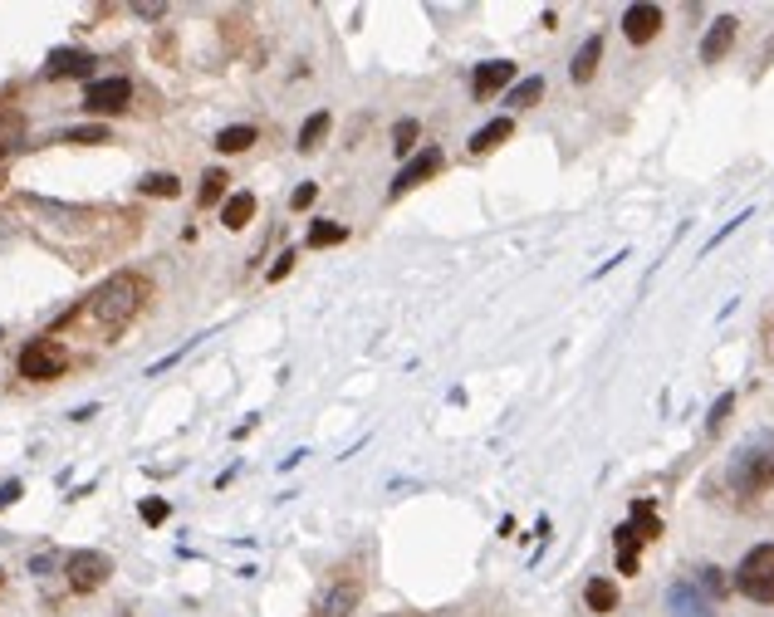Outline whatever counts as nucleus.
I'll return each mask as SVG.
<instances>
[{
  "mask_svg": "<svg viewBox=\"0 0 774 617\" xmlns=\"http://www.w3.org/2000/svg\"><path fill=\"white\" fill-rule=\"evenodd\" d=\"M143 299H147V280L123 270V274H113L108 284H98V289L84 299V309H74L64 319V329H69V323H94L98 338H113V333H123L127 323H133V313L143 309Z\"/></svg>",
  "mask_w": 774,
  "mask_h": 617,
  "instance_id": "obj_1",
  "label": "nucleus"
},
{
  "mask_svg": "<svg viewBox=\"0 0 774 617\" xmlns=\"http://www.w3.org/2000/svg\"><path fill=\"white\" fill-rule=\"evenodd\" d=\"M725 485L735 495H764L774 485V431H750L725 460Z\"/></svg>",
  "mask_w": 774,
  "mask_h": 617,
  "instance_id": "obj_2",
  "label": "nucleus"
},
{
  "mask_svg": "<svg viewBox=\"0 0 774 617\" xmlns=\"http://www.w3.org/2000/svg\"><path fill=\"white\" fill-rule=\"evenodd\" d=\"M735 588H740L750 603H774V544H760L740 558L735 568Z\"/></svg>",
  "mask_w": 774,
  "mask_h": 617,
  "instance_id": "obj_3",
  "label": "nucleus"
},
{
  "mask_svg": "<svg viewBox=\"0 0 774 617\" xmlns=\"http://www.w3.org/2000/svg\"><path fill=\"white\" fill-rule=\"evenodd\" d=\"M64 362H69L64 343H59L54 333H45V338H29L25 348H20V378L49 382V378H59V372H64Z\"/></svg>",
  "mask_w": 774,
  "mask_h": 617,
  "instance_id": "obj_4",
  "label": "nucleus"
},
{
  "mask_svg": "<svg viewBox=\"0 0 774 617\" xmlns=\"http://www.w3.org/2000/svg\"><path fill=\"white\" fill-rule=\"evenodd\" d=\"M108 573H113V558L98 554V548H74V554L64 558V578H69L74 593H94V588H103Z\"/></svg>",
  "mask_w": 774,
  "mask_h": 617,
  "instance_id": "obj_5",
  "label": "nucleus"
},
{
  "mask_svg": "<svg viewBox=\"0 0 774 617\" xmlns=\"http://www.w3.org/2000/svg\"><path fill=\"white\" fill-rule=\"evenodd\" d=\"M127 98H133V84H127L123 74L94 78V84L84 88V108H88V113H123Z\"/></svg>",
  "mask_w": 774,
  "mask_h": 617,
  "instance_id": "obj_6",
  "label": "nucleus"
},
{
  "mask_svg": "<svg viewBox=\"0 0 774 617\" xmlns=\"http://www.w3.org/2000/svg\"><path fill=\"white\" fill-rule=\"evenodd\" d=\"M666 617H715V603L691 583V578H676L666 588Z\"/></svg>",
  "mask_w": 774,
  "mask_h": 617,
  "instance_id": "obj_7",
  "label": "nucleus"
},
{
  "mask_svg": "<svg viewBox=\"0 0 774 617\" xmlns=\"http://www.w3.org/2000/svg\"><path fill=\"white\" fill-rule=\"evenodd\" d=\"M441 172V147H421L411 162H402V172L392 176V191L387 196H402V191H411V186H421L427 176H436Z\"/></svg>",
  "mask_w": 774,
  "mask_h": 617,
  "instance_id": "obj_8",
  "label": "nucleus"
},
{
  "mask_svg": "<svg viewBox=\"0 0 774 617\" xmlns=\"http://www.w3.org/2000/svg\"><path fill=\"white\" fill-rule=\"evenodd\" d=\"M656 29H662V5H627L623 10V35L632 39V45L656 39Z\"/></svg>",
  "mask_w": 774,
  "mask_h": 617,
  "instance_id": "obj_9",
  "label": "nucleus"
},
{
  "mask_svg": "<svg viewBox=\"0 0 774 617\" xmlns=\"http://www.w3.org/2000/svg\"><path fill=\"white\" fill-rule=\"evenodd\" d=\"M94 74V54L88 49H54L45 59V78H84Z\"/></svg>",
  "mask_w": 774,
  "mask_h": 617,
  "instance_id": "obj_10",
  "label": "nucleus"
},
{
  "mask_svg": "<svg viewBox=\"0 0 774 617\" xmlns=\"http://www.w3.org/2000/svg\"><path fill=\"white\" fill-rule=\"evenodd\" d=\"M730 45H735V15H721L701 39V64H721L730 54Z\"/></svg>",
  "mask_w": 774,
  "mask_h": 617,
  "instance_id": "obj_11",
  "label": "nucleus"
},
{
  "mask_svg": "<svg viewBox=\"0 0 774 617\" xmlns=\"http://www.w3.org/2000/svg\"><path fill=\"white\" fill-rule=\"evenodd\" d=\"M509 78H515V64H509V59H490V64L476 69L470 88H476V98H485V93H495V88H505Z\"/></svg>",
  "mask_w": 774,
  "mask_h": 617,
  "instance_id": "obj_12",
  "label": "nucleus"
},
{
  "mask_svg": "<svg viewBox=\"0 0 774 617\" xmlns=\"http://www.w3.org/2000/svg\"><path fill=\"white\" fill-rule=\"evenodd\" d=\"M358 597H363V588H358V583H338V588H329V593H323V603H319V617H348L353 607H358Z\"/></svg>",
  "mask_w": 774,
  "mask_h": 617,
  "instance_id": "obj_13",
  "label": "nucleus"
},
{
  "mask_svg": "<svg viewBox=\"0 0 774 617\" xmlns=\"http://www.w3.org/2000/svg\"><path fill=\"white\" fill-rule=\"evenodd\" d=\"M598 59H603V35H588L583 45H578V54H574V84H588V78L598 74Z\"/></svg>",
  "mask_w": 774,
  "mask_h": 617,
  "instance_id": "obj_14",
  "label": "nucleus"
},
{
  "mask_svg": "<svg viewBox=\"0 0 774 617\" xmlns=\"http://www.w3.org/2000/svg\"><path fill=\"white\" fill-rule=\"evenodd\" d=\"M250 215H255V191H235L231 201L221 206V225H225V231H245Z\"/></svg>",
  "mask_w": 774,
  "mask_h": 617,
  "instance_id": "obj_15",
  "label": "nucleus"
},
{
  "mask_svg": "<svg viewBox=\"0 0 774 617\" xmlns=\"http://www.w3.org/2000/svg\"><path fill=\"white\" fill-rule=\"evenodd\" d=\"M613 539H617V573H637V544H642V534L632 524H617Z\"/></svg>",
  "mask_w": 774,
  "mask_h": 617,
  "instance_id": "obj_16",
  "label": "nucleus"
},
{
  "mask_svg": "<svg viewBox=\"0 0 774 617\" xmlns=\"http://www.w3.org/2000/svg\"><path fill=\"white\" fill-rule=\"evenodd\" d=\"M509 133H515V123H509V118H495V123H485L480 133H470V152H490V147H500Z\"/></svg>",
  "mask_w": 774,
  "mask_h": 617,
  "instance_id": "obj_17",
  "label": "nucleus"
},
{
  "mask_svg": "<svg viewBox=\"0 0 774 617\" xmlns=\"http://www.w3.org/2000/svg\"><path fill=\"white\" fill-rule=\"evenodd\" d=\"M583 603H588V613H613V607H617V583L593 578V583L583 588Z\"/></svg>",
  "mask_w": 774,
  "mask_h": 617,
  "instance_id": "obj_18",
  "label": "nucleus"
},
{
  "mask_svg": "<svg viewBox=\"0 0 774 617\" xmlns=\"http://www.w3.org/2000/svg\"><path fill=\"white\" fill-rule=\"evenodd\" d=\"M329 127H333L329 113H309V118H304V127H299V152H314V147L329 137Z\"/></svg>",
  "mask_w": 774,
  "mask_h": 617,
  "instance_id": "obj_19",
  "label": "nucleus"
},
{
  "mask_svg": "<svg viewBox=\"0 0 774 617\" xmlns=\"http://www.w3.org/2000/svg\"><path fill=\"white\" fill-rule=\"evenodd\" d=\"M250 142H255V127L250 123H231V127H221V133H216V147H221V152H245Z\"/></svg>",
  "mask_w": 774,
  "mask_h": 617,
  "instance_id": "obj_20",
  "label": "nucleus"
},
{
  "mask_svg": "<svg viewBox=\"0 0 774 617\" xmlns=\"http://www.w3.org/2000/svg\"><path fill=\"white\" fill-rule=\"evenodd\" d=\"M137 191L143 196H182V182H176L172 172H147L143 182H137Z\"/></svg>",
  "mask_w": 774,
  "mask_h": 617,
  "instance_id": "obj_21",
  "label": "nucleus"
},
{
  "mask_svg": "<svg viewBox=\"0 0 774 617\" xmlns=\"http://www.w3.org/2000/svg\"><path fill=\"white\" fill-rule=\"evenodd\" d=\"M539 98H544V78H539V74H529L525 84H515V88H509V98H505V103L529 108V103H539Z\"/></svg>",
  "mask_w": 774,
  "mask_h": 617,
  "instance_id": "obj_22",
  "label": "nucleus"
},
{
  "mask_svg": "<svg viewBox=\"0 0 774 617\" xmlns=\"http://www.w3.org/2000/svg\"><path fill=\"white\" fill-rule=\"evenodd\" d=\"M691 583L701 588V593L711 597V603H715V597H725V573H721V568H715V564L696 568V578H691Z\"/></svg>",
  "mask_w": 774,
  "mask_h": 617,
  "instance_id": "obj_23",
  "label": "nucleus"
},
{
  "mask_svg": "<svg viewBox=\"0 0 774 617\" xmlns=\"http://www.w3.org/2000/svg\"><path fill=\"white\" fill-rule=\"evenodd\" d=\"M632 529H637L642 539H656V534H662V519L652 515V505H647V499H637V505H632Z\"/></svg>",
  "mask_w": 774,
  "mask_h": 617,
  "instance_id": "obj_24",
  "label": "nucleus"
},
{
  "mask_svg": "<svg viewBox=\"0 0 774 617\" xmlns=\"http://www.w3.org/2000/svg\"><path fill=\"white\" fill-rule=\"evenodd\" d=\"M343 235H348V231H343L338 221H314L309 225V245H314V250H319V245H338Z\"/></svg>",
  "mask_w": 774,
  "mask_h": 617,
  "instance_id": "obj_25",
  "label": "nucleus"
},
{
  "mask_svg": "<svg viewBox=\"0 0 774 617\" xmlns=\"http://www.w3.org/2000/svg\"><path fill=\"white\" fill-rule=\"evenodd\" d=\"M417 133H421V127H417V118H402V123L392 127V147H397V152L407 157L411 147H417Z\"/></svg>",
  "mask_w": 774,
  "mask_h": 617,
  "instance_id": "obj_26",
  "label": "nucleus"
},
{
  "mask_svg": "<svg viewBox=\"0 0 774 617\" xmlns=\"http://www.w3.org/2000/svg\"><path fill=\"white\" fill-rule=\"evenodd\" d=\"M225 182H231L225 172H206V176H201V206H216V201H221V196H225Z\"/></svg>",
  "mask_w": 774,
  "mask_h": 617,
  "instance_id": "obj_27",
  "label": "nucleus"
},
{
  "mask_svg": "<svg viewBox=\"0 0 774 617\" xmlns=\"http://www.w3.org/2000/svg\"><path fill=\"white\" fill-rule=\"evenodd\" d=\"M59 142H108V127H69V133H59Z\"/></svg>",
  "mask_w": 774,
  "mask_h": 617,
  "instance_id": "obj_28",
  "label": "nucleus"
},
{
  "mask_svg": "<svg viewBox=\"0 0 774 617\" xmlns=\"http://www.w3.org/2000/svg\"><path fill=\"white\" fill-rule=\"evenodd\" d=\"M167 515H172V505H167V499H143V524H162V519Z\"/></svg>",
  "mask_w": 774,
  "mask_h": 617,
  "instance_id": "obj_29",
  "label": "nucleus"
},
{
  "mask_svg": "<svg viewBox=\"0 0 774 617\" xmlns=\"http://www.w3.org/2000/svg\"><path fill=\"white\" fill-rule=\"evenodd\" d=\"M730 407H735V397H730V392H721V402H715V407H711V417H705V426H711V431H721V421L730 417Z\"/></svg>",
  "mask_w": 774,
  "mask_h": 617,
  "instance_id": "obj_30",
  "label": "nucleus"
},
{
  "mask_svg": "<svg viewBox=\"0 0 774 617\" xmlns=\"http://www.w3.org/2000/svg\"><path fill=\"white\" fill-rule=\"evenodd\" d=\"M314 196H319V186H314V182H304L299 191L289 196V206H294V211H304V206H314Z\"/></svg>",
  "mask_w": 774,
  "mask_h": 617,
  "instance_id": "obj_31",
  "label": "nucleus"
},
{
  "mask_svg": "<svg viewBox=\"0 0 774 617\" xmlns=\"http://www.w3.org/2000/svg\"><path fill=\"white\" fill-rule=\"evenodd\" d=\"M20 137V118H0V152Z\"/></svg>",
  "mask_w": 774,
  "mask_h": 617,
  "instance_id": "obj_32",
  "label": "nucleus"
},
{
  "mask_svg": "<svg viewBox=\"0 0 774 617\" xmlns=\"http://www.w3.org/2000/svg\"><path fill=\"white\" fill-rule=\"evenodd\" d=\"M20 495H25V485H20V480H5V485H0V509H10Z\"/></svg>",
  "mask_w": 774,
  "mask_h": 617,
  "instance_id": "obj_33",
  "label": "nucleus"
},
{
  "mask_svg": "<svg viewBox=\"0 0 774 617\" xmlns=\"http://www.w3.org/2000/svg\"><path fill=\"white\" fill-rule=\"evenodd\" d=\"M289 264H294V250H284L280 260H274V270H270V280H284L289 274Z\"/></svg>",
  "mask_w": 774,
  "mask_h": 617,
  "instance_id": "obj_34",
  "label": "nucleus"
},
{
  "mask_svg": "<svg viewBox=\"0 0 774 617\" xmlns=\"http://www.w3.org/2000/svg\"><path fill=\"white\" fill-rule=\"evenodd\" d=\"M387 617H402V613H387Z\"/></svg>",
  "mask_w": 774,
  "mask_h": 617,
  "instance_id": "obj_35",
  "label": "nucleus"
},
{
  "mask_svg": "<svg viewBox=\"0 0 774 617\" xmlns=\"http://www.w3.org/2000/svg\"><path fill=\"white\" fill-rule=\"evenodd\" d=\"M0 338H5V329H0Z\"/></svg>",
  "mask_w": 774,
  "mask_h": 617,
  "instance_id": "obj_36",
  "label": "nucleus"
}]
</instances>
